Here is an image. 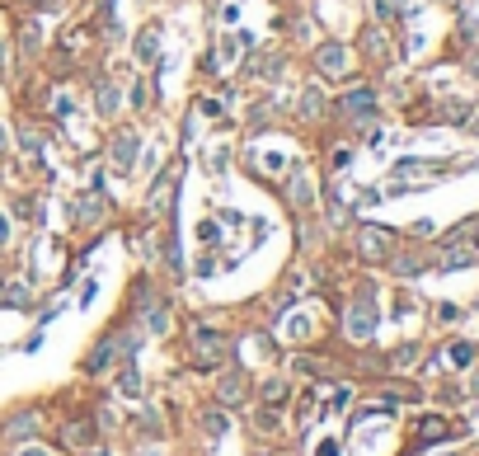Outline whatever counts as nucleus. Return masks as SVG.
Instances as JSON below:
<instances>
[{"instance_id":"nucleus-1","label":"nucleus","mask_w":479,"mask_h":456,"mask_svg":"<svg viewBox=\"0 0 479 456\" xmlns=\"http://www.w3.org/2000/svg\"><path fill=\"white\" fill-rule=\"evenodd\" d=\"M371 325H376V310L362 301V306H353V315H348V330H353V339H367Z\"/></svg>"},{"instance_id":"nucleus-6","label":"nucleus","mask_w":479,"mask_h":456,"mask_svg":"<svg viewBox=\"0 0 479 456\" xmlns=\"http://www.w3.org/2000/svg\"><path fill=\"white\" fill-rule=\"evenodd\" d=\"M5 235H10V230H5V217H0V240H5Z\"/></svg>"},{"instance_id":"nucleus-3","label":"nucleus","mask_w":479,"mask_h":456,"mask_svg":"<svg viewBox=\"0 0 479 456\" xmlns=\"http://www.w3.org/2000/svg\"><path fill=\"white\" fill-rule=\"evenodd\" d=\"M221 395H226V405H235V400L245 395V377H226V386H221Z\"/></svg>"},{"instance_id":"nucleus-5","label":"nucleus","mask_w":479,"mask_h":456,"mask_svg":"<svg viewBox=\"0 0 479 456\" xmlns=\"http://www.w3.org/2000/svg\"><path fill=\"white\" fill-rule=\"evenodd\" d=\"M226 428H231L226 414H207V433H226Z\"/></svg>"},{"instance_id":"nucleus-4","label":"nucleus","mask_w":479,"mask_h":456,"mask_svg":"<svg viewBox=\"0 0 479 456\" xmlns=\"http://www.w3.org/2000/svg\"><path fill=\"white\" fill-rule=\"evenodd\" d=\"M132 146H136L132 137H118V165H132Z\"/></svg>"},{"instance_id":"nucleus-2","label":"nucleus","mask_w":479,"mask_h":456,"mask_svg":"<svg viewBox=\"0 0 479 456\" xmlns=\"http://www.w3.org/2000/svg\"><path fill=\"white\" fill-rule=\"evenodd\" d=\"M343 61H348L343 47H324V52H320V66H324V71H343Z\"/></svg>"},{"instance_id":"nucleus-7","label":"nucleus","mask_w":479,"mask_h":456,"mask_svg":"<svg viewBox=\"0 0 479 456\" xmlns=\"http://www.w3.org/2000/svg\"><path fill=\"white\" fill-rule=\"evenodd\" d=\"M24 456H43V452H24Z\"/></svg>"}]
</instances>
